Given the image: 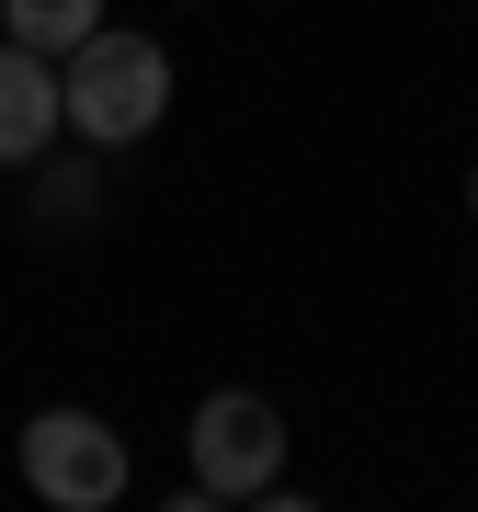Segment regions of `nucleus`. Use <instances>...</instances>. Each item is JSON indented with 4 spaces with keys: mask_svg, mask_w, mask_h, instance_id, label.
Listing matches in <instances>:
<instances>
[{
    "mask_svg": "<svg viewBox=\"0 0 478 512\" xmlns=\"http://www.w3.org/2000/svg\"><path fill=\"white\" fill-rule=\"evenodd\" d=\"M57 103H69V126L92 137V148H126V137H148L171 114V57L148 46V35H80L69 57H57Z\"/></svg>",
    "mask_w": 478,
    "mask_h": 512,
    "instance_id": "obj_1",
    "label": "nucleus"
},
{
    "mask_svg": "<svg viewBox=\"0 0 478 512\" xmlns=\"http://www.w3.org/2000/svg\"><path fill=\"white\" fill-rule=\"evenodd\" d=\"M194 490L205 501H274L285 490V410L262 387H217L194 410Z\"/></svg>",
    "mask_w": 478,
    "mask_h": 512,
    "instance_id": "obj_2",
    "label": "nucleus"
},
{
    "mask_svg": "<svg viewBox=\"0 0 478 512\" xmlns=\"http://www.w3.org/2000/svg\"><path fill=\"white\" fill-rule=\"evenodd\" d=\"M23 478L57 512H114L126 501V433L92 421V410H35L23 421Z\"/></svg>",
    "mask_w": 478,
    "mask_h": 512,
    "instance_id": "obj_3",
    "label": "nucleus"
},
{
    "mask_svg": "<svg viewBox=\"0 0 478 512\" xmlns=\"http://www.w3.org/2000/svg\"><path fill=\"white\" fill-rule=\"evenodd\" d=\"M57 57H35V46H0V160H35V148L57 137Z\"/></svg>",
    "mask_w": 478,
    "mask_h": 512,
    "instance_id": "obj_4",
    "label": "nucleus"
},
{
    "mask_svg": "<svg viewBox=\"0 0 478 512\" xmlns=\"http://www.w3.org/2000/svg\"><path fill=\"white\" fill-rule=\"evenodd\" d=\"M0 23H12V46L69 57L80 35H103V0H0Z\"/></svg>",
    "mask_w": 478,
    "mask_h": 512,
    "instance_id": "obj_5",
    "label": "nucleus"
},
{
    "mask_svg": "<svg viewBox=\"0 0 478 512\" xmlns=\"http://www.w3.org/2000/svg\"><path fill=\"white\" fill-rule=\"evenodd\" d=\"M467 205H478V183H467Z\"/></svg>",
    "mask_w": 478,
    "mask_h": 512,
    "instance_id": "obj_6",
    "label": "nucleus"
}]
</instances>
